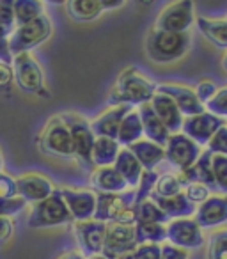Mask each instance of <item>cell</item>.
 I'll use <instances>...</instances> for the list:
<instances>
[{"instance_id":"cell-46","label":"cell","mask_w":227,"mask_h":259,"mask_svg":"<svg viewBox=\"0 0 227 259\" xmlns=\"http://www.w3.org/2000/svg\"><path fill=\"white\" fill-rule=\"evenodd\" d=\"M15 234V224L9 217H0V243L9 241Z\"/></svg>"},{"instance_id":"cell-7","label":"cell","mask_w":227,"mask_h":259,"mask_svg":"<svg viewBox=\"0 0 227 259\" xmlns=\"http://www.w3.org/2000/svg\"><path fill=\"white\" fill-rule=\"evenodd\" d=\"M59 115H61L69 135H71L75 160H78L87 169H93L90 153H93V146L96 137H94L93 130H90V121H87L82 114H76V112H62Z\"/></svg>"},{"instance_id":"cell-52","label":"cell","mask_w":227,"mask_h":259,"mask_svg":"<svg viewBox=\"0 0 227 259\" xmlns=\"http://www.w3.org/2000/svg\"><path fill=\"white\" fill-rule=\"evenodd\" d=\"M222 68H223V71L227 73V52H225V55H223V59H222Z\"/></svg>"},{"instance_id":"cell-50","label":"cell","mask_w":227,"mask_h":259,"mask_svg":"<svg viewBox=\"0 0 227 259\" xmlns=\"http://www.w3.org/2000/svg\"><path fill=\"white\" fill-rule=\"evenodd\" d=\"M114 259H137V255H135V250H131V252H124V254L117 255Z\"/></svg>"},{"instance_id":"cell-27","label":"cell","mask_w":227,"mask_h":259,"mask_svg":"<svg viewBox=\"0 0 227 259\" xmlns=\"http://www.w3.org/2000/svg\"><path fill=\"white\" fill-rule=\"evenodd\" d=\"M114 169L119 172V176L126 181L128 188H137L139 183H141V178L144 174V169L142 165L137 162L131 151L128 148H121L119 155H117L116 162H114Z\"/></svg>"},{"instance_id":"cell-5","label":"cell","mask_w":227,"mask_h":259,"mask_svg":"<svg viewBox=\"0 0 227 259\" xmlns=\"http://www.w3.org/2000/svg\"><path fill=\"white\" fill-rule=\"evenodd\" d=\"M37 148L43 155L55 158H75L71 135L61 115H52L37 135Z\"/></svg>"},{"instance_id":"cell-55","label":"cell","mask_w":227,"mask_h":259,"mask_svg":"<svg viewBox=\"0 0 227 259\" xmlns=\"http://www.w3.org/2000/svg\"><path fill=\"white\" fill-rule=\"evenodd\" d=\"M225 20H227V18H225Z\"/></svg>"},{"instance_id":"cell-11","label":"cell","mask_w":227,"mask_h":259,"mask_svg":"<svg viewBox=\"0 0 227 259\" xmlns=\"http://www.w3.org/2000/svg\"><path fill=\"white\" fill-rule=\"evenodd\" d=\"M167 243L188 252L201 248L206 243V236L194 219H176L167 224Z\"/></svg>"},{"instance_id":"cell-29","label":"cell","mask_w":227,"mask_h":259,"mask_svg":"<svg viewBox=\"0 0 227 259\" xmlns=\"http://www.w3.org/2000/svg\"><path fill=\"white\" fill-rule=\"evenodd\" d=\"M121 151V146L114 139L107 137H96L93 146V153H90V163L93 167H112L116 162L117 155Z\"/></svg>"},{"instance_id":"cell-18","label":"cell","mask_w":227,"mask_h":259,"mask_svg":"<svg viewBox=\"0 0 227 259\" xmlns=\"http://www.w3.org/2000/svg\"><path fill=\"white\" fill-rule=\"evenodd\" d=\"M156 91L167 94L179 108L183 117H192V115H199L206 112L204 105L199 101L192 87L177 85V83H160V85H156Z\"/></svg>"},{"instance_id":"cell-10","label":"cell","mask_w":227,"mask_h":259,"mask_svg":"<svg viewBox=\"0 0 227 259\" xmlns=\"http://www.w3.org/2000/svg\"><path fill=\"white\" fill-rule=\"evenodd\" d=\"M195 23L194 2L190 0H179L169 4L158 15L155 23V30L163 32H188L192 25Z\"/></svg>"},{"instance_id":"cell-6","label":"cell","mask_w":227,"mask_h":259,"mask_svg":"<svg viewBox=\"0 0 227 259\" xmlns=\"http://www.w3.org/2000/svg\"><path fill=\"white\" fill-rule=\"evenodd\" d=\"M13 76L20 91L27 94H36L41 98H50L47 85H44V73L41 69L39 62L30 54L13 55Z\"/></svg>"},{"instance_id":"cell-53","label":"cell","mask_w":227,"mask_h":259,"mask_svg":"<svg viewBox=\"0 0 227 259\" xmlns=\"http://www.w3.org/2000/svg\"><path fill=\"white\" fill-rule=\"evenodd\" d=\"M2 163H4V160H2V151H0V172H2Z\"/></svg>"},{"instance_id":"cell-40","label":"cell","mask_w":227,"mask_h":259,"mask_svg":"<svg viewBox=\"0 0 227 259\" xmlns=\"http://www.w3.org/2000/svg\"><path fill=\"white\" fill-rule=\"evenodd\" d=\"M183 194L187 195V199L192 202V204L199 206V204H202V202H204L209 195H211V190H209L208 187H204V185H201V183H190V185H187V187H185Z\"/></svg>"},{"instance_id":"cell-48","label":"cell","mask_w":227,"mask_h":259,"mask_svg":"<svg viewBox=\"0 0 227 259\" xmlns=\"http://www.w3.org/2000/svg\"><path fill=\"white\" fill-rule=\"evenodd\" d=\"M121 6H124L123 0H101V8H103V11L117 9V8H121Z\"/></svg>"},{"instance_id":"cell-43","label":"cell","mask_w":227,"mask_h":259,"mask_svg":"<svg viewBox=\"0 0 227 259\" xmlns=\"http://www.w3.org/2000/svg\"><path fill=\"white\" fill-rule=\"evenodd\" d=\"M160 254H162V245L158 243H142L135 248L137 259H160Z\"/></svg>"},{"instance_id":"cell-36","label":"cell","mask_w":227,"mask_h":259,"mask_svg":"<svg viewBox=\"0 0 227 259\" xmlns=\"http://www.w3.org/2000/svg\"><path fill=\"white\" fill-rule=\"evenodd\" d=\"M206 255L208 259H227V229H220L209 234Z\"/></svg>"},{"instance_id":"cell-14","label":"cell","mask_w":227,"mask_h":259,"mask_svg":"<svg viewBox=\"0 0 227 259\" xmlns=\"http://www.w3.org/2000/svg\"><path fill=\"white\" fill-rule=\"evenodd\" d=\"M192 219L201 229H213L227 222V195L211 194L202 204L197 206Z\"/></svg>"},{"instance_id":"cell-3","label":"cell","mask_w":227,"mask_h":259,"mask_svg":"<svg viewBox=\"0 0 227 259\" xmlns=\"http://www.w3.org/2000/svg\"><path fill=\"white\" fill-rule=\"evenodd\" d=\"M137 199V188H130L121 194H101L96 192V209L93 220L105 224L135 226L133 206Z\"/></svg>"},{"instance_id":"cell-8","label":"cell","mask_w":227,"mask_h":259,"mask_svg":"<svg viewBox=\"0 0 227 259\" xmlns=\"http://www.w3.org/2000/svg\"><path fill=\"white\" fill-rule=\"evenodd\" d=\"M52 32H54L52 20L47 15L39 16L34 22L20 25L13 30L11 37H9V52H11V55L30 54V50L50 39Z\"/></svg>"},{"instance_id":"cell-54","label":"cell","mask_w":227,"mask_h":259,"mask_svg":"<svg viewBox=\"0 0 227 259\" xmlns=\"http://www.w3.org/2000/svg\"><path fill=\"white\" fill-rule=\"evenodd\" d=\"M225 126H227V122H225Z\"/></svg>"},{"instance_id":"cell-47","label":"cell","mask_w":227,"mask_h":259,"mask_svg":"<svg viewBox=\"0 0 227 259\" xmlns=\"http://www.w3.org/2000/svg\"><path fill=\"white\" fill-rule=\"evenodd\" d=\"M15 80L13 76V68L9 64H4V62H0V87H6Z\"/></svg>"},{"instance_id":"cell-30","label":"cell","mask_w":227,"mask_h":259,"mask_svg":"<svg viewBox=\"0 0 227 259\" xmlns=\"http://www.w3.org/2000/svg\"><path fill=\"white\" fill-rule=\"evenodd\" d=\"M103 13L101 0H68L66 15L76 23H87L96 20Z\"/></svg>"},{"instance_id":"cell-16","label":"cell","mask_w":227,"mask_h":259,"mask_svg":"<svg viewBox=\"0 0 227 259\" xmlns=\"http://www.w3.org/2000/svg\"><path fill=\"white\" fill-rule=\"evenodd\" d=\"M137 248L135 240V227L123 226V224H108L107 236H105L103 254L110 255L112 259L124 252H131Z\"/></svg>"},{"instance_id":"cell-13","label":"cell","mask_w":227,"mask_h":259,"mask_svg":"<svg viewBox=\"0 0 227 259\" xmlns=\"http://www.w3.org/2000/svg\"><path fill=\"white\" fill-rule=\"evenodd\" d=\"M225 122L227 119L216 117V115L209 114V112H202L199 115H192V117L183 119L181 134L187 135L190 141H194L199 148H202V146H206L211 141V137L222 126H225Z\"/></svg>"},{"instance_id":"cell-51","label":"cell","mask_w":227,"mask_h":259,"mask_svg":"<svg viewBox=\"0 0 227 259\" xmlns=\"http://www.w3.org/2000/svg\"><path fill=\"white\" fill-rule=\"evenodd\" d=\"M85 259H112V257H110V255H107V254H103V252H101V254L90 255V257H85Z\"/></svg>"},{"instance_id":"cell-24","label":"cell","mask_w":227,"mask_h":259,"mask_svg":"<svg viewBox=\"0 0 227 259\" xmlns=\"http://www.w3.org/2000/svg\"><path fill=\"white\" fill-rule=\"evenodd\" d=\"M137 112H139V115H141L146 141L155 142V144H158V146H162V148H163V146L167 144V141H169L170 134H169V130L162 124V121L156 117V114L153 112L151 105H149V103L141 105Z\"/></svg>"},{"instance_id":"cell-33","label":"cell","mask_w":227,"mask_h":259,"mask_svg":"<svg viewBox=\"0 0 227 259\" xmlns=\"http://www.w3.org/2000/svg\"><path fill=\"white\" fill-rule=\"evenodd\" d=\"M135 240L137 245L142 243H165L167 241V224L158 222H142L135 224Z\"/></svg>"},{"instance_id":"cell-49","label":"cell","mask_w":227,"mask_h":259,"mask_svg":"<svg viewBox=\"0 0 227 259\" xmlns=\"http://www.w3.org/2000/svg\"><path fill=\"white\" fill-rule=\"evenodd\" d=\"M59 259H85V257H83L78 250H69V252H66L64 255H61Z\"/></svg>"},{"instance_id":"cell-31","label":"cell","mask_w":227,"mask_h":259,"mask_svg":"<svg viewBox=\"0 0 227 259\" xmlns=\"http://www.w3.org/2000/svg\"><path fill=\"white\" fill-rule=\"evenodd\" d=\"M141 139H144V128H142L141 115H139V112L133 108L131 112H128L126 117L121 122L116 141L119 142L121 148H128V146L141 141Z\"/></svg>"},{"instance_id":"cell-32","label":"cell","mask_w":227,"mask_h":259,"mask_svg":"<svg viewBox=\"0 0 227 259\" xmlns=\"http://www.w3.org/2000/svg\"><path fill=\"white\" fill-rule=\"evenodd\" d=\"M13 15H15L16 27L30 23L44 15L43 2H39V0H15L13 2Z\"/></svg>"},{"instance_id":"cell-12","label":"cell","mask_w":227,"mask_h":259,"mask_svg":"<svg viewBox=\"0 0 227 259\" xmlns=\"http://www.w3.org/2000/svg\"><path fill=\"white\" fill-rule=\"evenodd\" d=\"M108 224L100 220H82V222H73V233L78 241L80 254L83 257H90L103 252L105 236H107Z\"/></svg>"},{"instance_id":"cell-44","label":"cell","mask_w":227,"mask_h":259,"mask_svg":"<svg viewBox=\"0 0 227 259\" xmlns=\"http://www.w3.org/2000/svg\"><path fill=\"white\" fill-rule=\"evenodd\" d=\"M16 195V183L15 178L9 174L0 172V199H13Z\"/></svg>"},{"instance_id":"cell-25","label":"cell","mask_w":227,"mask_h":259,"mask_svg":"<svg viewBox=\"0 0 227 259\" xmlns=\"http://www.w3.org/2000/svg\"><path fill=\"white\" fill-rule=\"evenodd\" d=\"M16 29L11 0H0V62L11 66L13 55L9 52V37Z\"/></svg>"},{"instance_id":"cell-45","label":"cell","mask_w":227,"mask_h":259,"mask_svg":"<svg viewBox=\"0 0 227 259\" xmlns=\"http://www.w3.org/2000/svg\"><path fill=\"white\" fill-rule=\"evenodd\" d=\"M160 259H188V252L183 248H177L170 243H162V254Z\"/></svg>"},{"instance_id":"cell-15","label":"cell","mask_w":227,"mask_h":259,"mask_svg":"<svg viewBox=\"0 0 227 259\" xmlns=\"http://www.w3.org/2000/svg\"><path fill=\"white\" fill-rule=\"evenodd\" d=\"M15 183H16V195L22 197L27 204L29 202L36 204V202L50 197L55 192L52 181L47 176H43V174H36V172L23 174V176L16 178Z\"/></svg>"},{"instance_id":"cell-28","label":"cell","mask_w":227,"mask_h":259,"mask_svg":"<svg viewBox=\"0 0 227 259\" xmlns=\"http://www.w3.org/2000/svg\"><path fill=\"white\" fill-rule=\"evenodd\" d=\"M195 25H197L199 32L213 47L220 48V50H227V20L199 16V18H195Z\"/></svg>"},{"instance_id":"cell-26","label":"cell","mask_w":227,"mask_h":259,"mask_svg":"<svg viewBox=\"0 0 227 259\" xmlns=\"http://www.w3.org/2000/svg\"><path fill=\"white\" fill-rule=\"evenodd\" d=\"M128 149L137 158V162L141 163L144 170H156V167L165 160V151L162 146L146 141V139H141L135 144L128 146Z\"/></svg>"},{"instance_id":"cell-2","label":"cell","mask_w":227,"mask_h":259,"mask_svg":"<svg viewBox=\"0 0 227 259\" xmlns=\"http://www.w3.org/2000/svg\"><path fill=\"white\" fill-rule=\"evenodd\" d=\"M192 47L190 32H163L155 30L149 32L146 39V54L149 61L155 64H170V62L179 61L187 55Z\"/></svg>"},{"instance_id":"cell-20","label":"cell","mask_w":227,"mask_h":259,"mask_svg":"<svg viewBox=\"0 0 227 259\" xmlns=\"http://www.w3.org/2000/svg\"><path fill=\"white\" fill-rule=\"evenodd\" d=\"M176 174L179 178L181 185H183V190L190 183H201L204 187H208L211 192H216V183H215V178H213V167H211V153L209 151H202L194 165L185 170H179Z\"/></svg>"},{"instance_id":"cell-42","label":"cell","mask_w":227,"mask_h":259,"mask_svg":"<svg viewBox=\"0 0 227 259\" xmlns=\"http://www.w3.org/2000/svg\"><path fill=\"white\" fill-rule=\"evenodd\" d=\"M27 206V202L22 197H13V199H0V217H15L20 211H23V208Z\"/></svg>"},{"instance_id":"cell-23","label":"cell","mask_w":227,"mask_h":259,"mask_svg":"<svg viewBox=\"0 0 227 259\" xmlns=\"http://www.w3.org/2000/svg\"><path fill=\"white\" fill-rule=\"evenodd\" d=\"M90 185L94 190L101 194H121L130 190L126 181L119 176L114 167H96L90 172Z\"/></svg>"},{"instance_id":"cell-22","label":"cell","mask_w":227,"mask_h":259,"mask_svg":"<svg viewBox=\"0 0 227 259\" xmlns=\"http://www.w3.org/2000/svg\"><path fill=\"white\" fill-rule=\"evenodd\" d=\"M153 202L165 213V217L169 220L176 219H192L195 215V209L197 206L192 204L187 199V195L181 192V194L174 195V197H158V195H149Z\"/></svg>"},{"instance_id":"cell-34","label":"cell","mask_w":227,"mask_h":259,"mask_svg":"<svg viewBox=\"0 0 227 259\" xmlns=\"http://www.w3.org/2000/svg\"><path fill=\"white\" fill-rule=\"evenodd\" d=\"M133 219H135V224H142V222L169 224L170 222V220L165 217V213H163L149 197L141 202H137V204L133 206Z\"/></svg>"},{"instance_id":"cell-4","label":"cell","mask_w":227,"mask_h":259,"mask_svg":"<svg viewBox=\"0 0 227 259\" xmlns=\"http://www.w3.org/2000/svg\"><path fill=\"white\" fill-rule=\"evenodd\" d=\"M73 222L75 220H73L66 202L62 201L61 194H59V188L50 197L32 204L29 219H27V226L30 229H47V227L66 226V224H73Z\"/></svg>"},{"instance_id":"cell-19","label":"cell","mask_w":227,"mask_h":259,"mask_svg":"<svg viewBox=\"0 0 227 259\" xmlns=\"http://www.w3.org/2000/svg\"><path fill=\"white\" fill-rule=\"evenodd\" d=\"M131 110H133V107L119 105V107H112L105 110L103 114H100L94 121H90V130H93L94 137H107L116 141L121 122Z\"/></svg>"},{"instance_id":"cell-1","label":"cell","mask_w":227,"mask_h":259,"mask_svg":"<svg viewBox=\"0 0 227 259\" xmlns=\"http://www.w3.org/2000/svg\"><path fill=\"white\" fill-rule=\"evenodd\" d=\"M156 93V83L149 80L137 66H128L117 75L114 85L110 87L107 103L110 107H141L149 103Z\"/></svg>"},{"instance_id":"cell-17","label":"cell","mask_w":227,"mask_h":259,"mask_svg":"<svg viewBox=\"0 0 227 259\" xmlns=\"http://www.w3.org/2000/svg\"><path fill=\"white\" fill-rule=\"evenodd\" d=\"M62 201L66 202L75 222L93 219L96 209V192L93 190H73V188H59Z\"/></svg>"},{"instance_id":"cell-21","label":"cell","mask_w":227,"mask_h":259,"mask_svg":"<svg viewBox=\"0 0 227 259\" xmlns=\"http://www.w3.org/2000/svg\"><path fill=\"white\" fill-rule=\"evenodd\" d=\"M149 105H151V108L156 114V117L162 121V124L169 130L170 135L179 134L185 117L181 115V112H179V108L176 107V103H174L167 94L158 93V91H156L155 96H153V100L149 101Z\"/></svg>"},{"instance_id":"cell-38","label":"cell","mask_w":227,"mask_h":259,"mask_svg":"<svg viewBox=\"0 0 227 259\" xmlns=\"http://www.w3.org/2000/svg\"><path fill=\"white\" fill-rule=\"evenodd\" d=\"M206 112L216 115V117L227 119V87H222L215 93V96L204 103Z\"/></svg>"},{"instance_id":"cell-41","label":"cell","mask_w":227,"mask_h":259,"mask_svg":"<svg viewBox=\"0 0 227 259\" xmlns=\"http://www.w3.org/2000/svg\"><path fill=\"white\" fill-rule=\"evenodd\" d=\"M218 91V85H216L213 80H209V78H202V80H199L197 83H195V87H194V93H195V96L199 98V101H201L202 105L206 103V101H209L213 96H215V93Z\"/></svg>"},{"instance_id":"cell-37","label":"cell","mask_w":227,"mask_h":259,"mask_svg":"<svg viewBox=\"0 0 227 259\" xmlns=\"http://www.w3.org/2000/svg\"><path fill=\"white\" fill-rule=\"evenodd\" d=\"M211 167H213V178H215V183H216V190L223 192L227 195V156L211 155Z\"/></svg>"},{"instance_id":"cell-39","label":"cell","mask_w":227,"mask_h":259,"mask_svg":"<svg viewBox=\"0 0 227 259\" xmlns=\"http://www.w3.org/2000/svg\"><path fill=\"white\" fill-rule=\"evenodd\" d=\"M206 151H209L211 155L227 156V126H222V128L213 135L211 141L206 144Z\"/></svg>"},{"instance_id":"cell-35","label":"cell","mask_w":227,"mask_h":259,"mask_svg":"<svg viewBox=\"0 0 227 259\" xmlns=\"http://www.w3.org/2000/svg\"><path fill=\"white\" fill-rule=\"evenodd\" d=\"M181 192H183V185L176 172H160L151 194L158 197H174Z\"/></svg>"},{"instance_id":"cell-9","label":"cell","mask_w":227,"mask_h":259,"mask_svg":"<svg viewBox=\"0 0 227 259\" xmlns=\"http://www.w3.org/2000/svg\"><path fill=\"white\" fill-rule=\"evenodd\" d=\"M163 151H165V162L172 169H176V172H179L197 162L202 148H199L194 141H190L187 135L179 132V134L170 135L167 144L163 146Z\"/></svg>"}]
</instances>
